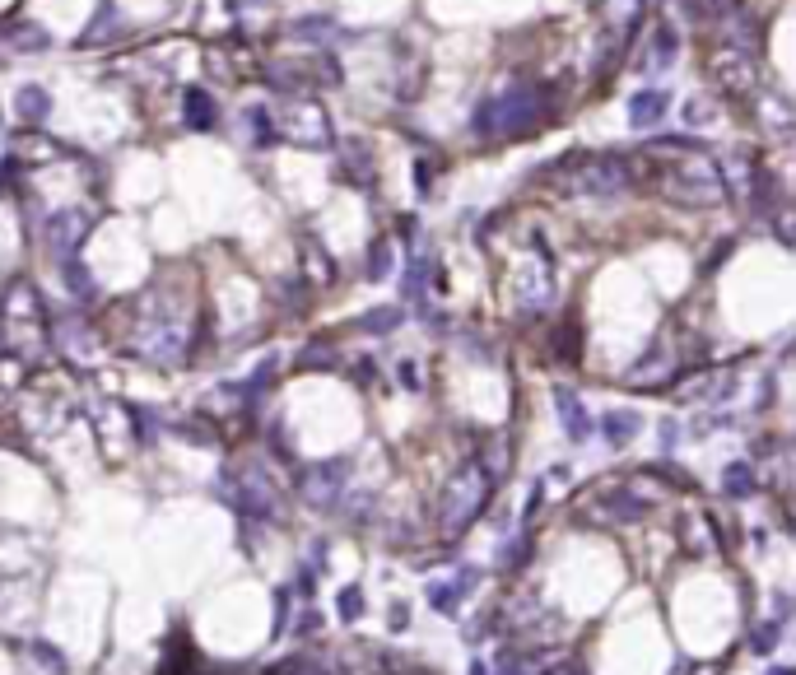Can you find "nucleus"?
Segmentation results:
<instances>
[{
    "mask_svg": "<svg viewBox=\"0 0 796 675\" xmlns=\"http://www.w3.org/2000/svg\"><path fill=\"white\" fill-rule=\"evenodd\" d=\"M536 177L550 182L559 196H620V191H629L638 182L634 163L624 159V154H587V149L559 154Z\"/></svg>",
    "mask_w": 796,
    "mask_h": 675,
    "instance_id": "obj_1",
    "label": "nucleus"
},
{
    "mask_svg": "<svg viewBox=\"0 0 796 675\" xmlns=\"http://www.w3.org/2000/svg\"><path fill=\"white\" fill-rule=\"evenodd\" d=\"M559 108V94L550 84H513L503 89L499 98H489L475 108V135H499V140H522V135H536L540 126L554 117Z\"/></svg>",
    "mask_w": 796,
    "mask_h": 675,
    "instance_id": "obj_2",
    "label": "nucleus"
},
{
    "mask_svg": "<svg viewBox=\"0 0 796 675\" xmlns=\"http://www.w3.org/2000/svg\"><path fill=\"white\" fill-rule=\"evenodd\" d=\"M662 187L671 201H685V205H717L727 201V168L708 154V149H699V154H680V163L675 168H666Z\"/></svg>",
    "mask_w": 796,
    "mask_h": 675,
    "instance_id": "obj_3",
    "label": "nucleus"
},
{
    "mask_svg": "<svg viewBox=\"0 0 796 675\" xmlns=\"http://www.w3.org/2000/svg\"><path fill=\"white\" fill-rule=\"evenodd\" d=\"M489 489H494V480H489L485 466H480V461H466V466L457 471V480L443 489V508H438V517H443V531H447V536L466 531L475 517L485 513Z\"/></svg>",
    "mask_w": 796,
    "mask_h": 675,
    "instance_id": "obj_4",
    "label": "nucleus"
},
{
    "mask_svg": "<svg viewBox=\"0 0 796 675\" xmlns=\"http://www.w3.org/2000/svg\"><path fill=\"white\" fill-rule=\"evenodd\" d=\"M270 126H275V135L280 140H289V145L298 149H331V117H326V108L317 103V98H284L280 112L270 117Z\"/></svg>",
    "mask_w": 796,
    "mask_h": 675,
    "instance_id": "obj_5",
    "label": "nucleus"
},
{
    "mask_svg": "<svg viewBox=\"0 0 796 675\" xmlns=\"http://www.w3.org/2000/svg\"><path fill=\"white\" fill-rule=\"evenodd\" d=\"M713 75H717V84H722L731 98H755V94H759L755 52H741V47H722V52H713Z\"/></svg>",
    "mask_w": 796,
    "mask_h": 675,
    "instance_id": "obj_6",
    "label": "nucleus"
},
{
    "mask_svg": "<svg viewBox=\"0 0 796 675\" xmlns=\"http://www.w3.org/2000/svg\"><path fill=\"white\" fill-rule=\"evenodd\" d=\"M345 475H350V461L345 457L317 461V466L303 475V499H308L312 508H336V499L345 494Z\"/></svg>",
    "mask_w": 796,
    "mask_h": 675,
    "instance_id": "obj_7",
    "label": "nucleus"
},
{
    "mask_svg": "<svg viewBox=\"0 0 796 675\" xmlns=\"http://www.w3.org/2000/svg\"><path fill=\"white\" fill-rule=\"evenodd\" d=\"M233 508H238V517H247V522H270V517H275V489H270V480L257 471V466H252L247 475H238Z\"/></svg>",
    "mask_w": 796,
    "mask_h": 675,
    "instance_id": "obj_8",
    "label": "nucleus"
},
{
    "mask_svg": "<svg viewBox=\"0 0 796 675\" xmlns=\"http://www.w3.org/2000/svg\"><path fill=\"white\" fill-rule=\"evenodd\" d=\"M89 238V215L84 210H61V215L47 219V252H52L56 261L75 257V247Z\"/></svg>",
    "mask_w": 796,
    "mask_h": 675,
    "instance_id": "obj_9",
    "label": "nucleus"
},
{
    "mask_svg": "<svg viewBox=\"0 0 796 675\" xmlns=\"http://www.w3.org/2000/svg\"><path fill=\"white\" fill-rule=\"evenodd\" d=\"M475 582H480V568L466 564L452 582H433V587H429V606L443 610V615H452V610H457V601H466V596H471Z\"/></svg>",
    "mask_w": 796,
    "mask_h": 675,
    "instance_id": "obj_10",
    "label": "nucleus"
},
{
    "mask_svg": "<svg viewBox=\"0 0 796 675\" xmlns=\"http://www.w3.org/2000/svg\"><path fill=\"white\" fill-rule=\"evenodd\" d=\"M666 108H671V94H666V89H638V94L629 98V126H634V131H648V126H657L666 117Z\"/></svg>",
    "mask_w": 796,
    "mask_h": 675,
    "instance_id": "obj_11",
    "label": "nucleus"
},
{
    "mask_svg": "<svg viewBox=\"0 0 796 675\" xmlns=\"http://www.w3.org/2000/svg\"><path fill=\"white\" fill-rule=\"evenodd\" d=\"M14 117L24 126H42L52 117V94H47L42 84H19V89H14Z\"/></svg>",
    "mask_w": 796,
    "mask_h": 675,
    "instance_id": "obj_12",
    "label": "nucleus"
},
{
    "mask_svg": "<svg viewBox=\"0 0 796 675\" xmlns=\"http://www.w3.org/2000/svg\"><path fill=\"white\" fill-rule=\"evenodd\" d=\"M554 405H559V424H564L568 438H573V443H587V438H592V419H587V405H582L578 396L568 392V387H559V392H554Z\"/></svg>",
    "mask_w": 796,
    "mask_h": 675,
    "instance_id": "obj_13",
    "label": "nucleus"
},
{
    "mask_svg": "<svg viewBox=\"0 0 796 675\" xmlns=\"http://www.w3.org/2000/svg\"><path fill=\"white\" fill-rule=\"evenodd\" d=\"M680 56V38H675V28L671 24H657V33H652V47L643 52V61L638 66L648 70V75H657V70H666Z\"/></svg>",
    "mask_w": 796,
    "mask_h": 675,
    "instance_id": "obj_14",
    "label": "nucleus"
},
{
    "mask_svg": "<svg viewBox=\"0 0 796 675\" xmlns=\"http://www.w3.org/2000/svg\"><path fill=\"white\" fill-rule=\"evenodd\" d=\"M117 28H122V10H117L112 0H98L94 19H89V28L80 33V47H103V42H108Z\"/></svg>",
    "mask_w": 796,
    "mask_h": 675,
    "instance_id": "obj_15",
    "label": "nucleus"
},
{
    "mask_svg": "<svg viewBox=\"0 0 796 675\" xmlns=\"http://www.w3.org/2000/svg\"><path fill=\"white\" fill-rule=\"evenodd\" d=\"M601 14L610 24V38H629L643 19V0H601Z\"/></svg>",
    "mask_w": 796,
    "mask_h": 675,
    "instance_id": "obj_16",
    "label": "nucleus"
},
{
    "mask_svg": "<svg viewBox=\"0 0 796 675\" xmlns=\"http://www.w3.org/2000/svg\"><path fill=\"white\" fill-rule=\"evenodd\" d=\"M182 112H187L191 131H215V122H219L215 94H205V89H187V94H182Z\"/></svg>",
    "mask_w": 796,
    "mask_h": 675,
    "instance_id": "obj_17",
    "label": "nucleus"
},
{
    "mask_svg": "<svg viewBox=\"0 0 796 675\" xmlns=\"http://www.w3.org/2000/svg\"><path fill=\"white\" fill-rule=\"evenodd\" d=\"M340 173L350 177L354 187H373V154H368L364 140H350L345 145V159H340Z\"/></svg>",
    "mask_w": 796,
    "mask_h": 675,
    "instance_id": "obj_18",
    "label": "nucleus"
},
{
    "mask_svg": "<svg viewBox=\"0 0 796 675\" xmlns=\"http://www.w3.org/2000/svg\"><path fill=\"white\" fill-rule=\"evenodd\" d=\"M759 489V480H755V466L750 461H731L727 471H722V494L727 499H750Z\"/></svg>",
    "mask_w": 796,
    "mask_h": 675,
    "instance_id": "obj_19",
    "label": "nucleus"
},
{
    "mask_svg": "<svg viewBox=\"0 0 796 675\" xmlns=\"http://www.w3.org/2000/svg\"><path fill=\"white\" fill-rule=\"evenodd\" d=\"M638 429H643V419H638L634 410H615V415L601 419V433H606V443H610V447H624Z\"/></svg>",
    "mask_w": 796,
    "mask_h": 675,
    "instance_id": "obj_20",
    "label": "nucleus"
},
{
    "mask_svg": "<svg viewBox=\"0 0 796 675\" xmlns=\"http://www.w3.org/2000/svg\"><path fill=\"white\" fill-rule=\"evenodd\" d=\"M331 33H336V19H326V14H308V19H294V24H289V38H303L308 47H322Z\"/></svg>",
    "mask_w": 796,
    "mask_h": 675,
    "instance_id": "obj_21",
    "label": "nucleus"
},
{
    "mask_svg": "<svg viewBox=\"0 0 796 675\" xmlns=\"http://www.w3.org/2000/svg\"><path fill=\"white\" fill-rule=\"evenodd\" d=\"M606 513H610V522H638V517H648V503L634 499L629 489H610V494H606Z\"/></svg>",
    "mask_w": 796,
    "mask_h": 675,
    "instance_id": "obj_22",
    "label": "nucleus"
},
{
    "mask_svg": "<svg viewBox=\"0 0 796 675\" xmlns=\"http://www.w3.org/2000/svg\"><path fill=\"white\" fill-rule=\"evenodd\" d=\"M401 317H405L401 308H373V312H364V317H359V331L387 336V331H396V326H401Z\"/></svg>",
    "mask_w": 796,
    "mask_h": 675,
    "instance_id": "obj_23",
    "label": "nucleus"
},
{
    "mask_svg": "<svg viewBox=\"0 0 796 675\" xmlns=\"http://www.w3.org/2000/svg\"><path fill=\"white\" fill-rule=\"evenodd\" d=\"M396 270V252H392V243L387 238H378L373 243V252H368V280H387Z\"/></svg>",
    "mask_w": 796,
    "mask_h": 675,
    "instance_id": "obj_24",
    "label": "nucleus"
},
{
    "mask_svg": "<svg viewBox=\"0 0 796 675\" xmlns=\"http://www.w3.org/2000/svg\"><path fill=\"white\" fill-rule=\"evenodd\" d=\"M652 149H657V154H699V149H708V145H703L699 135H657Z\"/></svg>",
    "mask_w": 796,
    "mask_h": 675,
    "instance_id": "obj_25",
    "label": "nucleus"
},
{
    "mask_svg": "<svg viewBox=\"0 0 796 675\" xmlns=\"http://www.w3.org/2000/svg\"><path fill=\"white\" fill-rule=\"evenodd\" d=\"M61 275H66V284L70 289H75V294L80 298H94V280H89V275H84V266L75 257H66L61 261Z\"/></svg>",
    "mask_w": 796,
    "mask_h": 675,
    "instance_id": "obj_26",
    "label": "nucleus"
},
{
    "mask_svg": "<svg viewBox=\"0 0 796 675\" xmlns=\"http://www.w3.org/2000/svg\"><path fill=\"white\" fill-rule=\"evenodd\" d=\"M778 638H783V629H778V620H764V624H755V634H750V648H755V652H764V657H769V652L778 648Z\"/></svg>",
    "mask_w": 796,
    "mask_h": 675,
    "instance_id": "obj_27",
    "label": "nucleus"
},
{
    "mask_svg": "<svg viewBox=\"0 0 796 675\" xmlns=\"http://www.w3.org/2000/svg\"><path fill=\"white\" fill-rule=\"evenodd\" d=\"M336 610H340V620H345V624L359 620V615H364V592H359V587H345L340 601H336Z\"/></svg>",
    "mask_w": 796,
    "mask_h": 675,
    "instance_id": "obj_28",
    "label": "nucleus"
},
{
    "mask_svg": "<svg viewBox=\"0 0 796 675\" xmlns=\"http://www.w3.org/2000/svg\"><path fill=\"white\" fill-rule=\"evenodd\" d=\"M527 536H517V540H508V545H503V559H499V568H522L527 564Z\"/></svg>",
    "mask_w": 796,
    "mask_h": 675,
    "instance_id": "obj_29",
    "label": "nucleus"
},
{
    "mask_svg": "<svg viewBox=\"0 0 796 675\" xmlns=\"http://www.w3.org/2000/svg\"><path fill=\"white\" fill-rule=\"evenodd\" d=\"M298 364H303V368H326V364H336V354H331V345H308Z\"/></svg>",
    "mask_w": 796,
    "mask_h": 675,
    "instance_id": "obj_30",
    "label": "nucleus"
},
{
    "mask_svg": "<svg viewBox=\"0 0 796 675\" xmlns=\"http://www.w3.org/2000/svg\"><path fill=\"white\" fill-rule=\"evenodd\" d=\"M284 629H289V587L275 592V634H284Z\"/></svg>",
    "mask_w": 796,
    "mask_h": 675,
    "instance_id": "obj_31",
    "label": "nucleus"
},
{
    "mask_svg": "<svg viewBox=\"0 0 796 675\" xmlns=\"http://www.w3.org/2000/svg\"><path fill=\"white\" fill-rule=\"evenodd\" d=\"M33 652H38V657H42V662H47V666H52L56 675L66 671V657H61V652H56V648H47V643H33Z\"/></svg>",
    "mask_w": 796,
    "mask_h": 675,
    "instance_id": "obj_32",
    "label": "nucleus"
},
{
    "mask_svg": "<svg viewBox=\"0 0 796 675\" xmlns=\"http://www.w3.org/2000/svg\"><path fill=\"white\" fill-rule=\"evenodd\" d=\"M685 122H689V126H703V122H708V108H703L699 98H689V103H685Z\"/></svg>",
    "mask_w": 796,
    "mask_h": 675,
    "instance_id": "obj_33",
    "label": "nucleus"
},
{
    "mask_svg": "<svg viewBox=\"0 0 796 675\" xmlns=\"http://www.w3.org/2000/svg\"><path fill=\"white\" fill-rule=\"evenodd\" d=\"M499 675H527V666L517 662L513 652H503V657H499Z\"/></svg>",
    "mask_w": 796,
    "mask_h": 675,
    "instance_id": "obj_34",
    "label": "nucleus"
},
{
    "mask_svg": "<svg viewBox=\"0 0 796 675\" xmlns=\"http://www.w3.org/2000/svg\"><path fill=\"white\" fill-rule=\"evenodd\" d=\"M675 438H680V429H675V419H666V424H662V447H666V452L675 447Z\"/></svg>",
    "mask_w": 796,
    "mask_h": 675,
    "instance_id": "obj_35",
    "label": "nucleus"
},
{
    "mask_svg": "<svg viewBox=\"0 0 796 675\" xmlns=\"http://www.w3.org/2000/svg\"><path fill=\"white\" fill-rule=\"evenodd\" d=\"M401 382L410 387V392H419V373H415V364H401Z\"/></svg>",
    "mask_w": 796,
    "mask_h": 675,
    "instance_id": "obj_36",
    "label": "nucleus"
},
{
    "mask_svg": "<svg viewBox=\"0 0 796 675\" xmlns=\"http://www.w3.org/2000/svg\"><path fill=\"white\" fill-rule=\"evenodd\" d=\"M392 624H396V629H405V624H410V606H401V601H396V606H392Z\"/></svg>",
    "mask_w": 796,
    "mask_h": 675,
    "instance_id": "obj_37",
    "label": "nucleus"
},
{
    "mask_svg": "<svg viewBox=\"0 0 796 675\" xmlns=\"http://www.w3.org/2000/svg\"><path fill=\"white\" fill-rule=\"evenodd\" d=\"M471 675H489V666H485V662H475V666H471Z\"/></svg>",
    "mask_w": 796,
    "mask_h": 675,
    "instance_id": "obj_38",
    "label": "nucleus"
},
{
    "mask_svg": "<svg viewBox=\"0 0 796 675\" xmlns=\"http://www.w3.org/2000/svg\"><path fill=\"white\" fill-rule=\"evenodd\" d=\"M769 675H792V671H787V666H773V671Z\"/></svg>",
    "mask_w": 796,
    "mask_h": 675,
    "instance_id": "obj_39",
    "label": "nucleus"
}]
</instances>
